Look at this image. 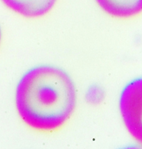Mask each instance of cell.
I'll list each match as a JSON object with an SVG mask.
<instances>
[{
  "label": "cell",
  "mask_w": 142,
  "mask_h": 149,
  "mask_svg": "<svg viewBox=\"0 0 142 149\" xmlns=\"http://www.w3.org/2000/svg\"><path fill=\"white\" fill-rule=\"evenodd\" d=\"M119 109L128 132L142 145V77L124 86L119 99Z\"/></svg>",
  "instance_id": "7a4b0ae2"
},
{
  "label": "cell",
  "mask_w": 142,
  "mask_h": 149,
  "mask_svg": "<svg viewBox=\"0 0 142 149\" xmlns=\"http://www.w3.org/2000/svg\"><path fill=\"white\" fill-rule=\"evenodd\" d=\"M1 40H2V31H1V28L0 26V44L1 42Z\"/></svg>",
  "instance_id": "5b68a950"
},
{
  "label": "cell",
  "mask_w": 142,
  "mask_h": 149,
  "mask_svg": "<svg viewBox=\"0 0 142 149\" xmlns=\"http://www.w3.org/2000/svg\"><path fill=\"white\" fill-rule=\"evenodd\" d=\"M77 99L76 87L69 74L51 65L27 70L15 93L20 118L32 129L43 133L61 129L72 116Z\"/></svg>",
  "instance_id": "6da1fadb"
},
{
  "label": "cell",
  "mask_w": 142,
  "mask_h": 149,
  "mask_svg": "<svg viewBox=\"0 0 142 149\" xmlns=\"http://www.w3.org/2000/svg\"><path fill=\"white\" fill-rule=\"evenodd\" d=\"M1 1L7 8L19 15L28 18H37L50 13L58 0Z\"/></svg>",
  "instance_id": "277c9868"
},
{
  "label": "cell",
  "mask_w": 142,
  "mask_h": 149,
  "mask_svg": "<svg viewBox=\"0 0 142 149\" xmlns=\"http://www.w3.org/2000/svg\"><path fill=\"white\" fill-rule=\"evenodd\" d=\"M99 8L115 19H133L142 14V0H95Z\"/></svg>",
  "instance_id": "3957f363"
}]
</instances>
